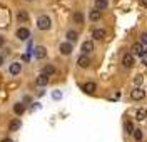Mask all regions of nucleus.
Masks as SVG:
<instances>
[{
  "label": "nucleus",
  "mask_w": 147,
  "mask_h": 142,
  "mask_svg": "<svg viewBox=\"0 0 147 142\" xmlns=\"http://www.w3.org/2000/svg\"><path fill=\"white\" fill-rule=\"evenodd\" d=\"M50 25H52V20H50V17H47V15H40L37 19V27L40 28V30H49Z\"/></svg>",
  "instance_id": "1"
},
{
  "label": "nucleus",
  "mask_w": 147,
  "mask_h": 142,
  "mask_svg": "<svg viewBox=\"0 0 147 142\" xmlns=\"http://www.w3.org/2000/svg\"><path fill=\"white\" fill-rule=\"evenodd\" d=\"M144 97H146V90H142L140 87H136L130 92V99H134V100H142Z\"/></svg>",
  "instance_id": "2"
},
{
  "label": "nucleus",
  "mask_w": 147,
  "mask_h": 142,
  "mask_svg": "<svg viewBox=\"0 0 147 142\" xmlns=\"http://www.w3.org/2000/svg\"><path fill=\"white\" fill-rule=\"evenodd\" d=\"M59 50H60V54H62V55H70L74 48H72V44H70V42H64V44H60Z\"/></svg>",
  "instance_id": "3"
},
{
  "label": "nucleus",
  "mask_w": 147,
  "mask_h": 142,
  "mask_svg": "<svg viewBox=\"0 0 147 142\" xmlns=\"http://www.w3.org/2000/svg\"><path fill=\"white\" fill-rule=\"evenodd\" d=\"M92 50H94V42L85 40L82 44V55H89V54H92Z\"/></svg>",
  "instance_id": "4"
},
{
  "label": "nucleus",
  "mask_w": 147,
  "mask_h": 142,
  "mask_svg": "<svg viewBox=\"0 0 147 142\" xmlns=\"http://www.w3.org/2000/svg\"><path fill=\"white\" fill-rule=\"evenodd\" d=\"M77 65L82 67V69H87V67L90 65V57L89 55H80L79 60H77Z\"/></svg>",
  "instance_id": "5"
},
{
  "label": "nucleus",
  "mask_w": 147,
  "mask_h": 142,
  "mask_svg": "<svg viewBox=\"0 0 147 142\" xmlns=\"http://www.w3.org/2000/svg\"><path fill=\"white\" fill-rule=\"evenodd\" d=\"M15 35H17L20 40H27V38L30 37V30H28V28H25V27H20L17 30V34H15Z\"/></svg>",
  "instance_id": "6"
},
{
  "label": "nucleus",
  "mask_w": 147,
  "mask_h": 142,
  "mask_svg": "<svg viewBox=\"0 0 147 142\" xmlns=\"http://www.w3.org/2000/svg\"><path fill=\"white\" fill-rule=\"evenodd\" d=\"M122 65L125 67V69L134 65V55L132 54H125V55L122 57Z\"/></svg>",
  "instance_id": "7"
},
{
  "label": "nucleus",
  "mask_w": 147,
  "mask_h": 142,
  "mask_svg": "<svg viewBox=\"0 0 147 142\" xmlns=\"http://www.w3.org/2000/svg\"><path fill=\"white\" fill-rule=\"evenodd\" d=\"M34 55H35V59H44L47 55V48L42 47V45H37L34 48Z\"/></svg>",
  "instance_id": "8"
},
{
  "label": "nucleus",
  "mask_w": 147,
  "mask_h": 142,
  "mask_svg": "<svg viewBox=\"0 0 147 142\" xmlns=\"http://www.w3.org/2000/svg\"><path fill=\"white\" fill-rule=\"evenodd\" d=\"M95 89H97L95 82H85V84L82 85V90L85 92V94H94V92H95Z\"/></svg>",
  "instance_id": "9"
},
{
  "label": "nucleus",
  "mask_w": 147,
  "mask_h": 142,
  "mask_svg": "<svg viewBox=\"0 0 147 142\" xmlns=\"http://www.w3.org/2000/svg\"><path fill=\"white\" fill-rule=\"evenodd\" d=\"M92 37L95 38V40H102V38H105V28H94Z\"/></svg>",
  "instance_id": "10"
},
{
  "label": "nucleus",
  "mask_w": 147,
  "mask_h": 142,
  "mask_svg": "<svg viewBox=\"0 0 147 142\" xmlns=\"http://www.w3.org/2000/svg\"><path fill=\"white\" fill-rule=\"evenodd\" d=\"M20 70H22V64H18V62H13V64H10L9 72L12 74V75H17V74H20Z\"/></svg>",
  "instance_id": "11"
},
{
  "label": "nucleus",
  "mask_w": 147,
  "mask_h": 142,
  "mask_svg": "<svg viewBox=\"0 0 147 142\" xmlns=\"http://www.w3.org/2000/svg\"><path fill=\"white\" fill-rule=\"evenodd\" d=\"M37 85H38V87H45L47 84H49V77L47 75H44V74H40V75L37 77Z\"/></svg>",
  "instance_id": "12"
},
{
  "label": "nucleus",
  "mask_w": 147,
  "mask_h": 142,
  "mask_svg": "<svg viewBox=\"0 0 147 142\" xmlns=\"http://www.w3.org/2000/svg\"><path fill=\"white\" fill-rule=\"evenodd\" d=\"M109 7V0H95V9L97 10H104Z\"/></svg>",
  "instance_id": "13"
},
{
  "label": "nucleus",
  "mask_w": 147,
  "mask_h": 142,
  "mask_svg": "<svg viewBox=\"0 0 147 142\" xmlns=\"http://www.w3.org/2000/svg\"><path fill=\"white\" fill-rule=\"evenodd\" d=\"M42 74H44V75H47V77L54 75V74H55V67L49 64V65H45V67H44V70H42Z\"/></svg>",
  "instance_id": "14"
},
{
  "label": "nucleus",
  "mask_w": 147,
  "mask_h": 142,
  "mask_svg": "<svg viewBox=\"0 0 147 142\" xmlns=\"http://www.w3.org/2000/svg\"><path fill=\"white\" fill-rule=\"evenodd\" d=\"M13 112L17 114V115H22V114L25 112V105L22 104V102H17V104L13 105Z\"/></svg>",
  "instance_id": "15"
},
{
  "label": "nucleus",
  "mask_w": 147,
  "mask_h": 142,
  "mask_svg": "<svg viewBox=\"0 0 147 142\" xmlns=\"http://www.w3.org/2000/svg\"><path fill=\"white\" fill-rule=\"evenodd\" d=\"M77 38H79V34H77L75 30H69V32H67V42L72 44V42H75Z\"/></svg>",
  "instance_id": "16"
},
{
  "label": "nucleus",
  "mask_w": 147,
  "mask_h": 142,
  "mask_svg": "<svg viewBox=\"0 0 147 142\" xmlns=\"http://www.w3.org/2000/svg\"><path fill=\"white\" fill-rule=\"evenodd\" d=\"M147 117V110L146 109H137V112H136V119L137 120H144Z\"/></svg>",
  "instance_id": "17"
},
{
  "label": "nucleus",
  "mask_w": 147,
  "mask_h": 142,
  "mask_svg": "<svg viewBox=\"0 0 147 142\" xmlns=\"http://www.w3.org/2000/svg\"><path fill=\"white\" fill-rule=\"evenodd\" d=\"M132 52H134V54H137V55H144V52H146V50L142 48L140 44H134V45H132Z\"/></svg>",
  "instance_id": "18"
},
{
  "label": "nucleus",
  "mask_w": 147,
  "mask_h": 142,
  "mask_svg": "<svg viewBox=\"0 0 147 142\" xmlns=\"http://www.w3.org/2000/svg\"><path fill=\"white\" fill-rule=\"evenodd\" d=\"M90 20L92 22H95V20H99L100 19V10H97V9H94V10H90Z\"/></svg>",
  "instance_id": "19"
},
{
  "label": "nucleus",
  "mask_w": 147,
  "mask_h": 142,
  "mask_svg": "<svg viewBox=\"0 0 147 142\" xmlns=\"http://www.w3.org/2000/svg\"><path fill=\"white\" fill-rule=\"evenodd\" d=\"M9 129L12 131V132L18 131V129H20V120H18V119H13V120L10 122V127H9Z\"/></svg>",
  "instance_id": "20"
},
{
  "label": "nucleus",
  "mask_w": 147,
  "mask_h": 142,
  "mask_svg": "<svg viewBox=\"0 0 147 142\" xmlns=\"http://www.w3.org/2000/svg\"><path fill=\"white\" fill-rule=\"evenodd\" d=\"M124 127H125V132H127V134H132L134 131H136L134 124L130 122V120H125V124H124Z\"/></svg>",
  "instance_id": "21"
},
{
  "label": "nucleus",
  "mask_w": 147,
  "mask_h": 142,
  "mask_svg": "<svg viewBox=\"0 0 147 142\" xmlns=\"http://www.w3.org/2000/svg\"><path fill=\"white\" fill-rule=\"evenodd\" d=\"M74 22H75V24H84L82 12H75V13H74Z\"/></svg>",
  "instance_id": "22"
},
{
  "label": "nucleus",
  "mask_w": 147,
  "mask_h": 142,
  "mask_svg": "<svg viewBox=\"0 0 147 142\" xmlns=\"http://www.w3.org/2000/svg\"><path fill=\"white\" fill-rule=\"evenodd\" d=\"M132 135H134V139H136L137 142L142 141V131H140V129H136V131L132 132Z\"/></svg>",
  "instance_id": "23"
},
{
  "label": "nucleus",
  "mask_w": 147,
  "mask_h": 142,
  "mask_svg": "<svg viewBox=\"0 0 147 142\" xmlns=\"http://www.w3.org/2000/svg\"><path fill=\"white\" fill-rule=\"evenodd\" d=\"M18 20H20V22H25V20H28V13L25 12V10H20V12H18Z\"/></svg>",
  "instance_id": "24"
},
{
  "label": "nucleus",
  "mask_w": 147,
  "mask_h": 142,
  "mask_svg": "<svg viewBox=\"0 0 147 142\" xmlns=\"http://www.w3.org/2000/svg\"><path fill=\"white\" fill-rule=\"evenodd\" d=\"M142 80H144V79H142V75H140V74H139V75H136V77H134V85H136V87H139V85L142 84Z\"/></svg>",
  "instance_id": "25"
},
{
  "label": "nucleus",
  "mask_w": 147,
  "mask_h": 142,
  "mask_svg": "<svg viewBox=\"0 0 147 142\" xmlns=\"http://www.w3.org/2000/svg\"><path fill=\"white\" fill-rule=\"evenodd\" d=\"M140 42H142V44H147V32H144V34L140 35Z\"/></svg>",
  "instance_id": "26"
},
{
  "label": "nucleus",
  "mask_w": 147,
  "mask_h": 142,
  "mask_svg": "<svg viewBox=\"0 0 147 142\" xmlns=\"http://www.w3.org/2000/svg\"><path fill=\"white\" fill-rule=\"evenodd\" d=\"M60 95H62L60 92H54V97H55V99H60Z\"/></svg>",
  "instance_id": "27"
},
{
  "label": "nucleus",
  "mask_w": 147,
  "mask_h": 142,
  "mask_svg": "<svg viewBox=\"0 0 147 142\" xmlns=\"http://www.w3.org/2000/svg\"><path fill=\"white\" fill-rule=\"evenodd\" d=\"M22 59H24L25 62H28V59H30V57H28V54H25V55H22Z\"/></svg>",
  "instance_id": "28"
},
{
  "label": "nucleus",
  "mask_w": 147,
  "mask_h": 142,
  "mask_svg": "<svg viewBox=\"0 0 147 142\" xmlns=\"http://www.w3.org/2000/svg\"><path fill=\"white\" fill-rule=\"evenodd\" d=\"M3 44H5V38H3V37H0V47H2Z\"/></svg>",
  "instance_id": "29"
},
{
  "label": "nucleus",
  "mask_w": 147,
  "mask_h": 142,
  "mask_svg": "<svg viewBox=\"0 0 147 142\" xmlns=\"http://www.w3.org/2000/svg\"><path fill=\"white\" fill-rule=\"evenodd\" d=\"M2 142H13V141H12V139H3Z\"/></svg>",
  "instance_id": "30"
},
{
  "label": "nucleus",
  "mask_w": 147,
  "mask_h": 142,
  "mask_svg": "<svg viewBox=\"0 0 147 142\" xmlns=\"http://www.w3.org/2000/svg\"><path fill=\"white\" fill-rule=\"evenodd\" d=\"M142 5H144V7H147V0H142Z\"/></svg>",
  "instance_id": "31"
},
{
  "label": "nucleus",
  "mask_w": 147,
  "mask_h": 142,
  "mask_svg": "<svg viewBox=\"0 0 147 142\" xmlns=\"http://www.w3.org/2000/svg\"><path fill=\"white\" fill-rule=\"evenodd\" d=\"M2 64H3V57L0 55V65H2Z\"/></svg>",
  "instance_id": "32"
},
{
  "label": "nucleus",
  "mask_w": 147,
  "mask_h": 142,
  "mask_svg": "<svg viewBox=\"0 0 147 142\" xmlns=\"http://www.w3.org/2000/svg\"><path fill=\"white\" fill-rule=\"evenodd\" d=\"M144 65H146V67H147V59H146V60H144Z\"/></svg>",
  "instance_id": "33"
},
{
  "label": "nucleus",
  "mask_w": 147,
  "mask_h": 142,
  "mask_svg": "<svg viewBox=\"0 0 147 142\" xmlns=\"http://www.w3.org/2000/svg\"><path fill=\"white\" fill-rule=\"evenodd\" d=\"M28 2H32V0H28Z\"/></svg>",
  "instance_id": "34"
}]
</instances>
